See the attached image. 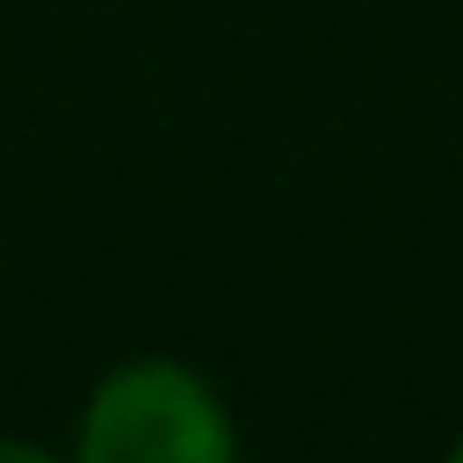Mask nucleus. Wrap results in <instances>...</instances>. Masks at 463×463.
Here are the masks:
<instances>
[{
	"mask_svg": "<svg viewBox=\"0 0 463 463\" xmlns=\"http://www.w3.org/2000/svg\"><path fill=\"white\" fill-rule=\"evenodd\" d=\"M241 450L222 393L172 355H134L109 368L77 425L83 463H229Z\"/></svg>",
	"mask_w": 463,
	"mask_h": 463,
	"instance_id": "f257e3e1",
	"label": "nucleus"
},
{
	"mask_svg": "<svg viewBox=\"0 0 463 463\" xmlns=\"http://www.w3.org/2000/svg\"><path fill=\"white\" fill-rule=\"evenodd\" d=\"M450 457H457V463H463V438H457V444H450Z\"/></svg>",
	"mask_w": 463,
	"mask_h": 463,
	"instance_id": "f03ea898",
	"label": "nucleus"
}]
</instances>
